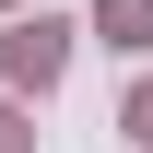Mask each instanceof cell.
Wrapping results in <instances>:
<instances>
[{
  "label": "cell",
  "mask_w": 153,
  "mask_h": 153,
  "mask_svg": "<svg viewBox=\"0 0 153 153\" xmlns=\"http://www.w3.org/2000/svg\"><path fill=\"white\" fill-rule=\"evenodd\" d=\"M118 130H130V141H153V82H141L130 106H118Z\"/></svg>",
  "instance_id": "3"
},
{
  "label": "cell",
  "mask_w": 153,
  "mask_h": 153,
  "mask_svg": "<svg viewBox=\"0 0 153 153\" xmlns=\"http://www.w3.org/2000/svg\"><path fill=\"white\" fill-rule=\"evenodd\" d=\"M0 153H24V118H12V106H0Z\"/></svg>",
  "instance_id": "4"
},
{
  "label": "cell",
  "mask_w": 153,
  "mask_h": 153,
  "mask_svg": "<svg viewBox=\"0 0 153 153\" xmlns=\"http://www.w3.org/2000/svg\"><path fill=\"white\" fill-rule=\"evenodd\" d=\"M0 59H12V82H24V94H47V82L71 71V24H59V12H24Z\"/></svg>",
  "instance_id": "1"
},
{
  "label": "cell",
  "mask_w": 153,
  "mask_h": 153,
  "mask_svg": "<svg viewBox=\"0 0 153 153\" xmlns=\"http://www.w3.org/2000/svg\"><path fill=\"white\" fill-rule=\"evenodd\" d=\"M94 36H106L118 59H141V47H153V0H94Z\"/></svg>",
  "instance_id": "2"
}]
</instances>
